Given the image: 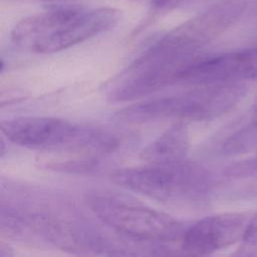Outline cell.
<instances>
[{
  "mask_svg": "<svg viewBox=\"0 0 257 257\" xmlns=\"http://www.w3.org/2000/svg\"><path fill=\"white\" fill-rule=\"evenodd\" d=\"M245 94L246 86L239 81L201 84L180 94L132 104L119 110L116 116L131 123L165 119L210 120L230 111Z\"/></svg>",
  "mask_w": 257,
  "mask_h": 257,
  "instance_id": "cell-1",
  "label": "cell"
},
{
  "mask_svg": "<svg viewBox=\"0 0 257 257\" xmlns=\"http://www.w3.org/2000/svg\"><path fill=\"white\" fill-rule=\"evenodd\" d=\"M2 134L13 144L31 150L106 154L115 150V137L50 116H21L1 121Z\"/></svg>",
  "mask_w": 257,
  "mask_h": 257,
  "instance_id": "cell-2",
  "label": "cell"
},
{
  "mask_svg": "<svg viewBox=\"0 0 257 257\" xmlns=\"http://www.w3.org/2000/svg\"><path fill=\"white\" fill-rule=\"evenodd\" d=\"M111 180L124 189L166 202L199 199L213 185L212 174L206 168L186 160L120 169L111 174Z\"/></svg>",
  "mask_w": 257,
  "mask_h": 257,
  "instance_id": "cell-3",
  "label": "cell"
},
{
  "mask_svg": "<svg viewBox=\"0 0 257 257\" xmlns=\"http://www.w3.org/2000/svg\"><path fill=\"white\" fill-rule=\"evenodd\" d=\"M245 0H221L172 29L146 53L159 61L183 64L196 58L198 50L230 28L243 14Z\"/></svg>",
  "mask_w": 257,
  "mask_h": 257,
  "instance_id": "cell-4",
  "label": "cell"
},
{
  "mask_svg": "<svg viewBox=\"0 0 257 257\" xmlns=\"http://www.w3.org/2000/svg\"><path fill=\"white\" fill-rule=\"evenodd\" d=\"M89 207L103 224L120 235L145 242H165L181 239L183 224L172 216L112 196H93Z\"/></svg>",
  "mask_w": 257,
  "mask_h": 257,
  "instance_id": "cell-5",
  "label": "cell"
},
{
  "mask_svg": "<svg viewBox=\"0 0 257 257\" xmlns=\"http://www.w3.org/2000/svg\"><path fill=\"white\" fill-rule=\"evenodd\" d=\"M252 216L230 212L205 217L183 232L181 248L189 255H208L243 240Z\"/></svg>",
  "mask_w": 257,
  "mask_h": 257,
  "instance_id": "cell-6",
  "label": "cell"
},
{
  "mask_svg": "<svg viewBox=\"0 0 257 257\" xmlns=\"http://www.w3.org/2000/svg\"><path fill=\"white\" fill-rule=\"evenodd\" d=\"M257 78V47L216 56H198L180 74L178 82L201 85Z\"/></svg>",
  "mask_w": 257,
  "mask_h": 257,
  "instance_id": "cell-7",
  "label": "cell"
},
{
  "mask_svg": "<svg viewBox=\"0 0 257 257\" xmlns=\"http://www.w3.org/2000/svg\"><path fill=\"white\" fill-rule=\"evenodd\" d=\"M120 17L121 11L114 7L85 10L69 23L36 42L30 52L48 54L69 48L112 28Z\"/></svg>",
  "mask_w": 257,
  "mask_h": 257,
  "instance_id": "cell-8",
  "label": "cell"
},
{
  "mask_svg": "<svg viewBox=\"0 0 257 257\" xmlns=\"http://www.w3.org/2000/svg\"><path fill=\"white\" fill-rule=\"evenodd\" d=\"M85 11L81 5L52 6L20 20L11 31V40L17 46L30 51L31 47L59 27L69 23Z\"/></svg>",
  "mask_w": 257,
  "mask_h": 257,
  "instance_id": "cell-9",
  "label": "cell"
},
{
  "mask_svg": "<svg viewBox=\"0 0 257 257\" xmlns=\"http://www.w3.org/2000/svg\"><path fill=\"white\" fill-rule=\"evenodd\" d=\"M189 149L187 126L183 121H178L147 146L140 156L149 164H173L185 161Z\"/></svg>",
  "mask_w": 257,
  "mask_h": 257,
  "instance_id": "cell-10",
  "label": "cell"
},
{
  "mask_svg": "<svg viewBox=\"0 0 257 257\" xmlns=\"http://www.w3.org/2000/svg\"><path fill=\"white\" fill-rule=\"evenodd\" d=\"M257 143V110L254 118L229 137L222 145V152L225 155H234L246 152Z\"/></svg>",
  "mask_w": 257,
  "mask_h": 257,
  "instance_id": "cell-11",
  "label": "cell"
},
{
  "mask_svg": "<svg viewBox=\"0 0 257 257\" xmlns=\"http://www.w3.org/2000/svg\"><path fill=\"white\" fill-rule=\"evenodd\" d=\"M202 0H151V12L154 14H164L177 9L194 5Z\"/></svg>",
  "mask_w": 257,
  "mask_h": 257,
  "instance_id": "cell-12",
  "label": "cell"
},
{
  "mask_svg": "<svg viewBox=\"0 0 257 257\" xmlns=\"http://www.w3.org/2000/svg\"><path fill=\"white\" fill-rule=\"evenodd\" d=\"M243 241L247 248L257 250V213L251 217Z\"/></svg>",
  "mask_w": 257,
  "mask_h": 257,
  "instance_id": "cell-13",
  "label": "cell"
},
{
  "mask_svg": "<svg viewBox=\"0 0 257 257\" xmlns=\"http://www.w3.org/2000/svg\"><path fill=\"white\" fill-rule=\"evenodd\" d=\"M44 2H59V1H76V0H39Z\"/></svg>",
  "mask_w": 257,
  "mask_h": 257,
  "instance_id": "cell-14",
  "label": "cell"
}]
</instances>
